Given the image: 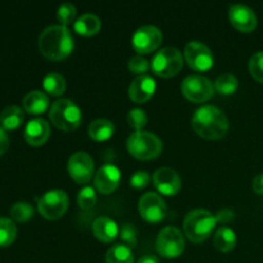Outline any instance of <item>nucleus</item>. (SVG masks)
<instances>
[{"mask_svg":"<svg viewBox=\"0 0 263 263\" xmlns=\"http://www.w3.org/2000/svg\"><path fill=\"white\" fill-rule=\"evenodd\" d=\"M192 125L198 135L210 140L223 138L229 131L228 116L222 109L211 104L203 105L195 110Z\"/></svg>","mask_w":263,"mask_h":263,"instance_id":"f257e3e1","label":"nucleus"},{"mask_svg":"<svg viewBox=\"0 0 263 263\" xmlns=\"http://www.w3.org/2000/svg\"><path fill=\"white\" fill-rule=\"evenodd\" d=\"M73 37L66 26L51 25L39 36V49L45 58L61 61L73 50Z\"/></svg>","mask_w":263,"mask_h":263,"instance_id":"f03ea898","label":"nucleus"},{"mask_svg":"<svg viewBox=\"0 0 263 263\" xmlns=\"http://www.w3.org/2000/svg\"><path fill=\"white\" fill-rule=\"evenodd\" d=\"M217 223L216 216L207 210L190 211L184 220L185 235L193 243H202L215 230Z\"/></svg>","mask_w":263,"mask_h":263,"instance_id":"7ed1b4c3","label":"nucleus"},{"mask_svg":"<svg viewBox=\"0 0 263 263\" xmlns=\"http://www.w3.org/2000/svg\"><path fill=\"white\" fill-rule=\"evenodd\" d=\"M49 118L55 127L63 131H72L81 123L82 113L73 100L62 98L50 105Z\"/></svg>","mask_w":263,"mask_h":263,"instance_id":"20e7f679","label":"nucleus"},{"mask_svg":"<svg viewBox=\"0 0 263 263\" xmlns=\"http://www.w3.org/2000/svg\"><path fill=\"white\" fill-rule=\"evenodd\" d=\"M126 144L131 156L143 161L157 158L163 148L161 139L156 134L144 130L131 134Z\"/></svg>","mask_w":263,"mask_h":263,"instance_id":"39448f33","label":"nucleus"},{"mask_svg":"<svg viewBox=\"0 0 263 263\" xmlns=\"http://www.w3.org/2000/svg\"><path fill=\"white\" fill-rule=\"evenodd\" d=\"M184 64L181 51L174 46H166L156 51L151 62V67L156 74L161 77H172L179 73Z\"/></svg>","mask_w":263,"mask_h":263,"instance_id":"423d86ee","label":"nucleus"},{"mask_svg":"<svg viewBox=\"0 0 263 263\" xmlns=\"http://www.w3.org/2000/svg\"><path fill=\"white\" fill-rule=\"evenodd\" d=\"M156 249L164 258H177L185 249L184 235L175 226H166L157 236Z\"/></svg>","mask_w":263,"mask_h":263,"instance_id":"0eeeda50","label":"nucleus"},{"mask_svg":"<svg viewBox=\"0 0 263 263\" xmlns=\"http://www.w3.org/2000/svg\"><path fill=\"white\" fill-rule=\"evenodd\" d=\"M68 208V195L61 189L49 190L37 199V210L46 220H58Z\"/></svg>","mask_w":263,"mask_h":263,"instance_id":"6e6552de","label":"nucleus"},{"mask_svg":"<svg viewBox=\"0 0 263 263\" xmlns=\"http://www.w3.org/2000/svg\"><path fill=\"white\" fill-rule=\"evenodd\" d=\"M181 92L190 102L203 103L212 98L215 84L202 74H189L182 80Z\"/></svg>","mask_w":263,"mask_h":263,"instance_id":"1a4fd4ad","label":"nucleus"},{"mask_svg":"<svg viewBox=\"0 0 263 263\" xmlns=\"http://www.w3.org/2000/svg\"><path fill=\"white\" fill-rule=\"evenodd\" d=\"M184 57L186 63L195 71H208L215 63V57L211 49L202 41L193 40L185 45Z\"/></svg>","mask_w":263,"mask_h":263,"instance_id":"9d476101","label":"nucleus"},{"mask_svg":"<svg viewBox=\"0 0 263 263\" xmlns=\"http://www.w3.org/2000/svg\"><path fill=\"white\" fill-rule=\"evenodd\" d=\"M163 40V33L157 26L145 25L134 32L131 43L139 54H149L157 50Z\"/></svg>","mask_w":263,"mask_h":263,"instance_id":"9b49d317","label":"nucleus"},{"mask_svg":"<svg viewBox=\"0 0 263 263\" xmlns=\"http://www.w3.org/2000/svg\"><path fill=\"white\" fill-rule=\"evenodd\" d=\"M68 174L79 184H86L94 176V159L86 152H76L68 159Z\"/></svg>","mask_w":263,"mask_h":263,"instance_id":"f8f14e48","label":"nucleus"},{"mask_svg":"<svg viewBox=\"0 0 263 263\" xmlns=\"http://www.w3.org/2000/svg\"><path fill=\"white\" fill-rule=\"evenodd\" d=\"M139 212L148 222H159L166 217V202L157 193H145L139 200Z\"/></svg>","mask_w":263,"mask_h":263,"instance_id":"ddd939ff","label":"nucleus"},{"mask_svg":"<svg viewBox=\"0 0 263 263\" xmlns=\"http://www.w3.org/2000/svg\"><path fill=\"white\" fill-rule=\"evenodd\" d=\"M229 18H230L231 25L241 32H251L257 26L256 13L246 4L230 5Z\"/></svg>","mask_w":263,"mask_h":263,"instance_id":"4468645a","label":"nucleus"},{"mask_svg":"<svg viewBox=\"0 0 263 263\" xmlns=\"http://www.w3.org/2000/svg\"><path fill=\"white\" fill-rule=\"evenodd\" d=\"M153 184L156 189L163 195H175L181 187L179 174L171 167H161L153 175Z\"/></svg>","mask_w":263,"mask_h":263,"instance_id":"2eb2a0df","label":"nucleus"},{"mask_svg":"<svg viewBox=\"0 0 263 263\" xmlns=\"http://www.w3.org/2000/svg\"><path fill=\"white\" fill-rule=\"evenodd\" d=\"M121 181V171L115 164L107 163L100 167L94 175V185L102 194L115 192Z\"/></svg>","mask_w":263,"mask_h":263,"instance_id":"dca6fc26","label":"nucleus"},{"mask_svg":"<svg viewBox=\"0 0 263 263\" xmlns=\"http://www.w3.org/2000/svg\"><path fill=\"white\" fill-rule=\"evenodd\" d=\"M156 80L149 74L138 76L128 87V97L135 103H145L153 97L156 91Z\"/></svg>","mask_w":263,"mask_h":263,"instance_id":"f3484780","label":"nucleus"},{"mask_svg":"<svg viewBox=\"0 0 263 263\" xmlns=\"http://www.w3.org/2000/svg\"><path fill=\"white\" fill-rule=\"evenodd\" d=\"M50 136V126L43 118L28 121L25 127V140L32 146H40L48 141Z\"/></svg>","mask_w":263,"mask_h":263,"instance_id":"a211bd4d","label":"nucleus"},{"mask_svg":"<svg viewBox=\"0 0 263 263\" xmlns=\"http://www.w3.org/2000/svg\"><path fill=\"white\" fill-rule=\"evenodd\" d=\"M92 234L98 240L103 241V243H110L117 238L118 233V225L116 223L115 220L107 217V216H102V217L95 218L92 222Z\"/></svg>","mask_w":263,"mask_h":263,"instance_id":"6ab92c4d","label":"nucleus"},{"mask_svg":"<svg viewBox=\"0 0 263 263\" xmlns=\"http://www.w3.org/2000/svg\"><path fill=\"white\" fill-rule=\"evenodd\" d=\"M23 109L30 115H41L49 108V98L40 90H32L27 92L22 100Z\"/></svg>","mask_w":263,"mask_h":263,"instance_id":"aec40b11","label":"nucleus"},{"mask_svg":"<svg viewBox=\"0 0 263 263\" xmlns=\"http://www.w3.org/2000/svg\"><path fill=\"white\" fill-rule=\"evenodd\" d=\"M102 27V21L92 13H85L77 18L73 23V28L77 33L82 36H91L99 32Z\"/></svg>","mask_w":263,"mask_h":263,"instance_id":"412c9836","label":"nucleus"},{"mask_svg":"<svg viewBox=\"0 0 263 263\" xmlns=\"http://www.w3.org/2000/svg\"><path fill=\"white\" fill-rule=\"evenodd\" d=\"M25 120V112L18 105H8L0 113V125L4 130H15Z\"/></svg>","mask_w":263,"mask_h":263,"instance_id":"4be33fe9","label":"nucleus"},{"mask_svg":"<svg viewBox=\"0 0 263 263\" xmlns=\"http://www.w3.org/2000/svg\"><path fill=\"white\" fill-rule=\"evenodd\" d=\"M87 134L92 140H108L115 134V123L109 120H105V118H98L90 123L89 127H87Z\"/></svg>","mask_w":263,"mask_h":263,"instance_id":"5701e85b","label":"nucleus"},{"mask_svg":"<svg viewBox=\"0 0 263 263\" xmlns=\"http://www.w3.org/2000/svg\"><path fill=\"white\" fill-rule=\"evenodd\" d=\"M213 244L221 252L233 251L236 244V234L233 229L228 226H221L217 229L213 236Z\"/></svg>","mask_w":263,"mask_h":263,"instance_id":"b1692460","label":"nucleus"},{"mask_svg":"<svg viewBox=\"0 0 263 263\" xmlns=\"http://www.w3.org/2000/svg\"><path fill=\"white\" fill-rule=\"evenodd\" d=\"M107 263H134V254L130 247L125 244H116L108 249L105 254Z\"/></svg>","mask_w":263,"mask_h":263,"instance_id":"393cba45","label":"nucleus"},{"mask_svg":"<svg viewBox=\"0 0 263 263\" xmlns=\"http://www.w3.org/2000/svg\"><path fill=\"white\" fill-rule=\"evenodd\" d=\"M66 80L58 72H50L43 80V87L48 94L58 97L66 91Z\"/></svg>","mask_w":263,"mask_h":263,"instance_id":"a878e982","label":"nucleus"},{"mask_svg":"<svg viewBox=\"0 0 263 263\" xmlns=\"http://www.w3.org/2000/svg\"><path fill=\"white\" fill-rule=\"evenodd\" d=\"M17 238V226L12 218L0 217V248L9 247Z\"/></svg>","mask_w":263,"mask_h":263,"instance_id":"bb28decb","label":"nucleus"},{"mask_svg":"<svg viewBox=\"0 0 263 263\" xmlns=\"http://www.w3.org/2000/svg\"><path fill=\"white\" fill-rule=\"evenodd\" d=\"M238 85H239L238 77H236L235 74L225 72V73H221L220 76L216 79L215 89L218 94L231 95L236 91Z\"/></svg>","mask_w":263,"mask_h":263,"instance_id":"cd10ccee","label":"nucleus"},{"mask_svg":"<svg viewBox=\"0 0 263 263\" xmlns=\"http://www.w3.org/2000/svg\"><path fill=\"white\" fill-rule=\"evenodd\" d=\"M33 216V207L27 202L14 203L10 208V217L17 222H26Z\"/></svg>","mask_w":263,"mask_h":263,"instance_id":"c85d7f7f","label":"nucleus"},{"mask_svg":"<svg viewBox=\"0 0 263 263\" xmlns=\"http://www.w3.org/2000/svg\"><path fill=\"white\" fill-rule=\"evenodd\" d=\"M57 18L62 26L71 25L76 21V7L72 3H63L57 10Z\"/></svg>","mask_w":263,"mask_h":263,"instance_id":"c756f323","label":"nucleus"},{"mask_svg":"<svg viewBox=\"0 0 263 263\" xmlns=\"http://www.w3.org/2000/svg\"><path fill=\"white\" fill-rule=\"evenodd\" d=\"M127 122L128 126L135 128L136 131L143 130L144 126L148 123V116H146L145 110L140 109V108H133L130 112L127 113Z\"/></svg>","mask_w":263,"mask_h":263,"instance_id":"7c9ffc66","label":"nucleus"},{"mask_svg":"<svg viewBox=\"0 0 263 263\" xmlns=\"http://www.w3.org/2000/svg\"><path fill=\"white\" fill-rule=\"evenodd\" d=\"M77 203L82 210H90L97 203V193L94 187L84 186L77 194Z\"/></svg>","mask_w":263,"mask_h":263,"instance_id":"2f4dec72","label":"nucleus"},{"mask_svg":"<svg viewBox=\"0 0 263 263\" xmlns=\"http://www.w3.org/2000/svg\"><path fill=\"white\" fill-rule=\"evenodd\" d=\"M248 67L253 79L263 84V51H257L251 57Z\"/></svg>","mask_w":263,"mask_h":263,"instance_id":"473e14b6","label":"nucleus"},{"mask_svg":"<svg viewBox=\"0 0 263 263\" xmlns=\"http://www.w3.org/2000/svg\"><path fill=\"white\" fill-rule=\"evenodd\" d=\"M120 238L125 243V246L130 247V248L138 246V233H136V229L133 223L122 225L120 230Z\"/></svg>","mask_w":263,"mask_h":263,"instance_id":"72a5a7b5","label":"nucleus"},{"mask_svg":"<svg viewBox=\"0 0 263 263\" xmlns=\"http://www.w3.org/2000/svg\"><path fill=\"white\" fill-rule=\"evenodd\" d=\"M127 67H128V71H130L131 73L141 76V74H146V72H148L149 62L146 61L144 57L135 55L133 57V58H130Z\"/></svg>","mask_w":263,"mask_h":263,"instance_id":"f704fd0d","label":"nucleus"},{"mask_svg":"<svg viewBox=\"0 0 263 263\" xmlns=\"http://www.w3.org/2000/svg\"><path fill=\"white\" fill-rule=\"evenodd\" d=\"M149 181H151V175L146 171H138L131 176L130 184L131 186L135 189H144L148 186Z\"/></svg>","mask_w":263,"mask_h":263,"instance_id":"c9c22d12","label":"nucleus"},{"mask_svg":"<svg viewBox=\"0 0 263 263\" xmlns=\"http://www.w3.org/2000/svg\"><path fill=\"white\" fill-rule=\"evenodd\" d=\"M8 148H9V138L4 128L0 126V157L8 151Z\"/></svg>","mask_w":263,"mask_h":263,"instance_id":"e433bc0d","label":"nucleus"},{"mask_svg":"<svg viewBox=\"0 0 263 263\" xmlns=\"http://www.w3.org/2000/svg\"><path fill=\"white\" fill-rule=\"evenodd\" d=\"M234 218V212L231 210H221L220 212L216 215V220H217V222L220 221V222H228V221H231Z\"/></svg>","mask_w":263,"mask_h":263,"instance_id":"4c0bfd02","label":"nucleus"},{"mask_svg":"<svg viewBox=\"0 0 263 263\" xmlns=\"http://www.w3.org/2000/svg\"><path fill=\"white\" fill-rule=\"evenodd\" d=\"M253 190L257 194H263V172L257 175L253 180Z\"/></svg>","mask_w":263,"mask_h":263,"instance_id":"58836bf2","label":"nucleus"},{"mask_svg":"<svg viewBox=\"0 0 263 263\" xmlns=\"http://www.w3.org/2000/svg\"><path fill=\"white\" fill-rule=\"evenodd\" d=\"M138 263H159V261L156 256H151V254H148V256L141 257V258L138 261Z\"/></svg>","mask_w":263,"mask_h":263,"instance_id":"ea45409f","label":"nucleus"}]
</instances>
